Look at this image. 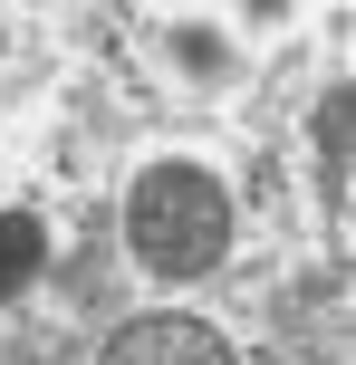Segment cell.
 <instances>
[{
    "label": "cell",
    "instance_id": "4",
    "mask_svg": "<svg viewBox=\"0 0 356 365\" xmlns=\"http://www.w3.org/2000/svg\"><path fill=\"white\" fill-rule=\"evenodd\" d=\"M39 269H49V221L39 212H0V308L39 289Z\"/></svg>",
    "mask_w": 356,
    "mask_h": 365
},
{
    "label": "cell",
    "instance_id": "5",
    "mask_svg": "<svg viewBox=\"0 0 356 365\" xmlns=\"http://www.w3.org/2000/svg\"><path fill=\"white\" fill-rule=\"evenodd\" d=\"M173 48H183V68L203 77V87H222V77H231V58H222V38H212V29H183Z\"/></svg>",
    "mask_w": 356,
    "mask_h": 365
},
{
    "label": "cell",
    "instance_id": "1",
    "mask_svg": "<svg viewBox=\"0 0 356 365\" xmlns=\"http://www.w3.org/2000/svg\"><path fill=\"white\" fill-rule=\"evenodd\" d=\"M231 182L212 164H145L126 182V250L145 279H164V289H193V279H212L231 259Z\"/></svg>",
    "mask_w": 356,
    "mask_h": 365
},
{
    "label": "cell",
    "instance_id": "3",
    "mask_svg": "<svg viewBox=\"0 0 356 365\" xmlns=\"http://www.w3.org/2000/svg\"><path fill=\"white\" fill-rule=\"evenodd\" d=\"M96 365H241V356H231L222 327L154 308V317H126V327L106 336V356H96Z\"/></svg>",
    "mask_w": 356,
    "mask_h": 365
},
{
    "label": "cell",
    "instance_id": "2",
    "mask_svg": "<svg viewBox=\"0 0 356 365\" xmlns=\"http://www.w3.org/2000/svg\"><path fill=\"white\" fill-rule=\"evenodd\" d=\"M308 164H318V212H327V240L347 250V221H356V96L327 87L318 115H308Z\"/></svg>",
    "mask_w": 356,
    "mask_h": 365
}]
</instances>
